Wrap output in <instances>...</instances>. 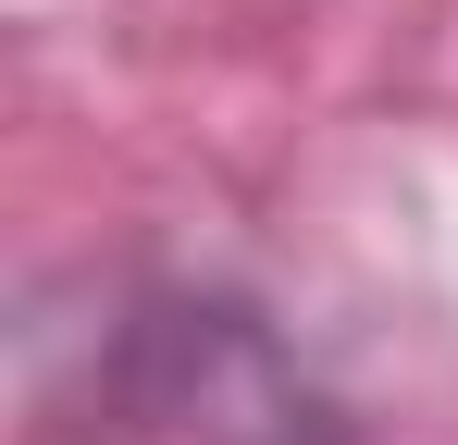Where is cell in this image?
<instances>
[{
    "label": "cell",
    "mask_w": 458,
    "mask_h": 445,
    "mask_svg": "<svg viewBox=\"0 0 458 445\" xmlns=\"http://www.w3.org/2000/svg\"><path fill=\"white\" fill-rule=\"evenodd\" d=\"M99 396L149 445H347L298 347L235 297H137L99 334Z\"/></svg>",
    "instance_id": "6da1fadb"
}]
</instances>
